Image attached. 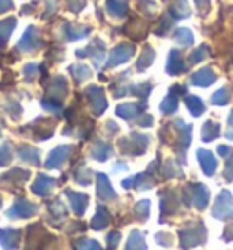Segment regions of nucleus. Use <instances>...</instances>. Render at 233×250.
<instances>
[{"mask_svg": "<svg viewBox=\"0 0 233 250\" xmlns=\"http://www.w3.org/2000/svg\"><path fill=\"white\" fill-rule=\"evenodd\" d=\"M180 236V245L182 249H192V247H197L206 239V230L202 225L199 227H190V229H184L178 232Z\"/></svg>", "mask_w": 233, "mask_h": 250, "instance_id": "f257e3e1", "label": "nucleus"}, {"mask_svg": "<svg viewBox=\"0 0 233 250\" xmlns=\"http://www.w3.org/2000/svg\"><path fill=\"white\" fill-rule=\"evenodd\" d=\"M213 217H217V219H232L233 217V199L230 192H222V194L217 197V201H215V207H213Z\"/></svg>", "mask_w": 233, "mask_h": 250, "instance_id": "f03ea898", "label": "nucleus"}, {"mask_svg": "<svg viewBox=\"0 0 233 250\" xmlns=\"http://www.w3.org/2000/svg\"><path fill=\"white\" fill-rule=\"evenodd\" d=\"M35 212H37V205L29 203L28 199H19L7 210V217L9 219H26V217H31Z\"/></svg>", "mask_w": 233, "mask_h": 250, "instance_id": "7ed1b4c3", "label": "nucleus"}, {"mask_svg": "<svg viewBox=\"0 0 233 250\" xmlns=\"http://www.w3.org/2000/svg\"><path fill=\"white\" fill-rule=\"evenodd\" d=\"M135 53V46L133 44H118L116 48H113L110 55V61H108V68H113V66H118V64L130 61L131 55Z\"/></svg>", "mask_w": 233, "mask_h": 250, "instance_id": "20e7f679", "label": "nucleus"}, {"mask_svg": "<svg viewBox=\"0 0 233 250\" xmlns=\"http://www.w3.org/2000/svg\"><path fill=\"white\" fill-rule=\"evenodd\" d=\"M86 95L89 99V106H91V110L95 115H100L104 110H106V99H104V91L98 88V86H89L88 90H86Z\"/></svg>", "mask_w": 233, "mask_h": 250, "instance_id": "39448f33", "label": "nucleus"}, {"mask_svg": "<svg viewBox=\"0 0 233 250\" xmlns=\"http://www.w3.org/2000/svg\"><path fill=\"white\" fill-rule=\"evenodd\" d=\"M73 150V146H58L53 152L49 153L48 161H46V167L48 168H60L66 161L69 159V152Z\"/></svg>", "mask_w": 233, "mask_h": 250, "instance_id": "423d86ee", "label": "nucleus"}, {"mask_svg": "<svg viewBox=\"0 0 233 250\" xmlns=\"http://www.w3.org/2000/svg\"><path fill=\"white\" fill-rule=\"evenodd\" d=\"M22 230L15 229H2L0 230V241H2V249L4 250H17L20 243Z\"/></svg>", "mask_w": 233, "mask_h": 250, "instance_id": "0eeeda50", "label": "nucleus"}, {"mask_svg": "<svg viewBox=\"0 0 233 250\" xmlns=\"http://www.w3.org/2000/svg\"><path fill=\"white\" fill-rule=\"evenodd\" d=\"M77 57H91L93 59V62H95V66H100V62H102V57H104V44L98 39H95V42L91 44V46H88L86 49H78L77 51Z\"/></svg>", "mask_w": 233, "mask_h": 250, "instance_id": "6e6552de", "label": "nucleus"}, {"mask_svg": "<svg viewBox=\"0 0 233 250\" xmlns=\"http://www.w3.org/2000/svg\"><path fill=\"white\" fill-rule=\"evenodd\" d=\"M177 93H186L184 86H175V88L170 90V95L160 103V111H162V113L170 115V113H173V111H177V106H178Z\"/></svg>", "mask_w": 233, "mask_h": 250, "instance_id": "1a4fd4ad", "label": "nucleus"}, {"mask_svg": "<svg viewBox=\"0 0 233 250\" xmlns=\"http://www.w3.org/2000/svg\"><path fill=\"white\" fill-rule=\"evenodd\" d=\"M40 46H42V42H40V39H39V35H37V29L29 28L28 31L24 33V37L20 39L17 48L22 49V51H35V49H39Z\"/></svg>", "mask_w": 233, "mask_h": 250, "instance_id": "9d476101", "label": "nucleus"}, {"mask_svg": "<svg viewBox=\"0 0 233 250\" xmlns=\"http://www.w3.org/2000/svg\"><path fill=\"white\" fill-rule=\"evenodd\" d=\"M57 185L55 179H51V177H48V175H37V179H35L33 187H31V190H33V194L37 195H48L51 190H53V187Z\"/></svg>", "mask_w": 233, "mask_h": 250, "instance_id": "9b49d317", "label": "nucleus"}, {"mask_svg": "<svg viewBox=\"0 0 233 250\" xmlns=\"http://www.w3.org/2000/svg\"><path fill=\"white\" fill-rule=\"evenodd\" d=\"M166 71L170 73V75H180V73H184L186 71V62L182 55L173 49L172 53H170V59H168V64H166Z\"/></svg>", "mask_w": 233, "mask_h": 250, "instance_id": "f8f14e48", "label": "nucleus"}, {"mask_svg": "<svg viewBox=\"0 0 233 250\" xmlns=\"http://www.w3.org/2000/svg\"><path fill=\"white\" fill-rule=\"evenodd\" d=\"M188 190L192 192V201L195 203V207L199 210L204 208L206 205H208V197H210L208 188H206L204 185H190Z\"/></svg>", "mask_w": 233, "mask_h": 250, "instance_id": "ddd939ff", "label": "nucleus"}, {"mask_svg": "<svg viewBox=\"0 0 233 250\" xmlns=\"http://www.w3.org/2000/svg\"><path fill=\"white\" fill-rule=\"evenodd\" d=\"M122 187L124 188H151L153 187V179H151V170L148 174H138L135 177H131V179H126L122 181Z\"/></svg>", "mask_w": 233, "mask_h": 250, "instance_id": "4468645a", "label": "nucleus"}, {"mask_svg": "<svg viewBox=\"0 0 233 250\" xmlns=\"http://www.w3.org/2000/svg\"><path fill=\"white\" fill-rule=\"evenodd\" d=\"M215 73H213L212 68H202L199 70L197 73H193L192 79H190V83L195 84V86H210V84L215 83Z\"/></svg>", "mask_w": 233, "mask_h": 250, "instance_id": "2eb2a0df", "label": "nucleus"}, {"mask_svg": "<svg viewBox=\"0 0 233 250\" xmlns=\"http://www.w3.org/2000/svg\"><path fill=\"white\" fill-rule=\"evenodd\" d=\"M66 91H68V84L66 81L62 79V77H55L53 81H51V86H49V97L48 99H53L57 103H60L62 97L66 95Z\"/></svg>", "mask_w": 233, "mask_h": 250, "instance_id": "dca6fc26", "label": "nucleus"}, {"mask_svg": "<svg viewBox=\"0 0 233 250\" xmlns=\"http://www.w3.org/2000/svg\"><path fill=\"white\" fill-rule=\"evenodd\" d=\"M97 183H98V187H97V194L98 197L102 199V201H108V199H115V192H113V188H111L110 181L104 174H98L97 175Z\"/></svg>", "mask_w": 233, "mask_h": 250, "instance_id": "f3484780", "label": "nucleus"}, {"mask_svg": "<svg viewBox=\"0 0 233 250\" xmlns=\"http://www.w3.org/2000/svg\"><path fill=\"white\" fill-rule=\"evenodd\" d=\"M197 157H199V163L202 170H204L206 175H213L215 172V168H217V159L213 157L212 152H208V150H199L197 152Z\"/></svg>", "mask_w": 233, "mask_h": 250, "instance_id": "a211bd4d", "label": "nucleus"}, {"mask_svg": "<svg viewBox=\"0 0 233 250\" xmlns=\"http://www.w3.org/2000/svg\"><path fill=\"white\" fill-rule=\"evenodd\" d=\"M66 195L69 197V203H71V208H73V212H75L77 215H82L84 210H86V207H88V195L84 194H77V192H71V190H68L66 192Z\"/></svg>", "mask_w": 233, "mask_h": 250, "instance_id": "6ab92c4d", "label": "nucleus"}, {"mask_svg": "<svg viewBox=\"0 0 233 250\" xmlns=\"http://www.w3.org/2000/svg\"><path fill=\"white\" fill-rule=\"evenodd\" d=\"M146 108V104H120L116 106V115L118 117H124V119H135L138 115H142V110Z\"/></svg>", "mask_w": 233, "mask_h": 250, "instance_id": "aec40b11", "label": "nucleus"}, {"mask_svg": "<svg viewBox=\"0 0 233 250\" xmlns=\"http://www.w3.org/2000/svg\"><path fill=\"white\" fill-rule=\"evenodd\" d=\"M106 9L111 17L122 19V17H126L128 4H126V0H106Z\"/></svg>", "mask_w": 233, "mask_h": 250, "instance_id": "412c9836", "label": "nucleus"}, {"mask_svg": "<svg viewBox=\"0 0 233 250\" xmlns=\"http://www.w3.org/2000/svg\"><path fill=\"white\" fill-rule=\"evenodd\" d=\"M19 157L22 161H26L29 165H39L40 163V157H39V150H35L33 146L24 145L19 148Z\"/></svg>", "mask_w": 233, "mask_h": 250, "instance_id": "4be33fe9", "label": "nucleus"}, {"mask_svg": "<svg viewBox=\"0 0 233 250\" xmlns=\"http://www.w3.org/2000/svg\"><path fill=\"white\" fill-rule=\"evenodd\" d=\"M111 155V146L108 143H102V141H97L93 148H91V157L97 161H106Z\"/></svg>", "mask_w": 233, "mask_h": 250, "instance_id": "5701e85b", "label": "nucleus"}, {"mask_svg": "<svg viewBox=\"0 0 233 250\" xmlns=\"http://www.w3.org/2000/svg\"><path fill=\"white\" fill-rule=\"evenodd\" d=\"M131 145H130V153L133 155H140V153L146 150V146H148V137L146 135H138V133H133L130 137Z\"/></svg>", "mask_w": 233, "mask_h": 250, "instance_id": "b1692460", "label": "nucleus"}, {"mask_svg": "<svg viewBox=\"0 0 233 250\" xmlns=\"http://www.w3.org/2000/svg\"><path fill=\"white\" fill-rule=\"evenodd\" d=\"M170 13H172L173 19H186V17H190L188 2L186 0H173L172 7H170Z\"/></svg>", "mask_w": 233, "mask_h": 250, "instance_id": "393cba45", "label": "nucleus"}, {"mask_svg": "<svg viewBox=\"0 0 233 250\" xmlns=\"http://www.w3.org/2000/svg\"><path fill=\"white\" fill-rule=\"evenodd\" d=\"M186 106H188V110L192 111L193 117H199L200 113H204V103L200 101L199 97H195V95H186Z\"/></svg>", "mask_w": 233, "mask_h": 250, "instance_id": "a878e982", "label": "nucleus"}, {"mask_svg": "<svg viewBox=\"0 0 233 250\" xmlns=\"http://www.w3.org/2000/svg\"><path fill=\"white\" fill-rule=\"evenodd\" d=\"M108 225H110V214H108V210L102 208V207H98L97 215L93 217V221H91V229L100 230V229H104V227H108Z\"/></svg>", "mask_w": 233, "mask_h": 250, "instance_id": "bb28decb", "label": "nucleus"}, {"mask_svg": "<svg viewBox=\"0 0 233 250\" xmlns=\"http://www.w3.org/2000/svg\"><path fill=\"white\" fill-rule=\"evenodd\" d=\"M219 133H220V126L217 125V123H213V121H208V123L202 126V141H206V143L217 139Z\"/></svg>", "mask_w": 233, "mask_h": 250, "instance_id": "cd10ccee", "label": "nucleus"}, {"mask_svg": "<svg viewBox=\"0 0 233 250\" xmlns=\"http://www.w3.org/2000/svg\"><path fill=\"white\" fill-rule=\"evenodd\" d=\"M126 250H146V241L144 236L138 232V230H133L130 236V241H128V247Z\"/></svg>", "mask_w": 233, "mask_h": 250, "instance_id": "c85d7f7f", "label": "nucleus"}, {"mask_svg": "<svg viewBox=\"0 0 233 250\" xmlns=\"http://www.w3.org/2000/svg\"><path fill=\"white\" fill-rule=\"evenodd\" d=\"M173 37H175V42H177L178 46H192V44H193L192 31H190V29H186V28L175 29Z\"/></svg>", "mask_w": 233, "mask_h": 250, "instance_id": "c756f323", "label": "nucleus"}, {"mask_svg": "<svg viewBox=\"0 0 233 250\" xmlns=\"http://www.w3.org/2000/svg\"><path fill=\"white\" fill-rule=\"evenodd\" d=\"M15 24H17L15 19H7V21L0 22V48H2V46L6 44L7 39H9L11 31L15 29Z\"/></svg>", "mask_w": 233, "mask_h": 250, "instance_id": "7c9ffc66", "label": "nucleus"}, {"mask_svg": "<svg viewBox=\"0 0 233 250\" xmlns=\"http://www.w3.org/2000/svg\"><path fill=\"white\" fill-rule=\"evenodd\" d=\"M29 177V172L28 170H20V168H15L11 172H7V174L2 175V181H7V183H22V181H26Z\"/></svg>", "mask_w": 233, "mask_h": 250, "instance_id": "2f4dec72", "label": "nucleus"}, {"mask_svg": "<svg viewBox=\"0 0 233 250\" xmlns=\"http://www.w3.org/2000/svg\"><path fill=\"white\" fill-rule=\"evenodd\" d=\"M69 73L73 75V79H75L77 83H82V81H86V79L91 75V71H89L88 66H82V64L71 66V68H69Z\"/></svg>", "mask_w": 233, "mask_h": 250, "instance_id": "473e14b6", "label": "nucleus"}, {"mask_svg": "<svg viewBox=\"0 0 233 250\" xmlns=\"http://www.w3.org/2000/svg\"><path fill=\"white\" fill-rule=\"evenodd\" d=\"M153 61H155V51H153L151 48H144V51H142L140 59L137 61V70L142 71L144 68H148Z\"/></svg>", "mask_w": 233, "mask_h": 250, "instance_id": "72a5a7b5", "label": "nucleus"}, {"mask_svg": "<svg viewBox=\"0 0 233 250\" xmlns=\"http://www.w3.org/2000/svg\"><path fill=\"white\" fill-rule=\"evenodd\" d=\"M66 39L68 41H78L89 33V28H78V26H66Z\"/></svg>", "mask_w": 233, "mask_h": 250, "instance_id": "f704fd0d", "label": "nucleus"}, {"mask_svg": "<svg viewBox=\"0 0 233 250\" xmlns=\"http://www.w3.org/2000/svg\"><path fill=\"white\" fill-rule=\"evenodd\" d=\"M212 103L213 104H219V106L228 104V103H230V90H228V88H220L217 93H213Z\"/></svg>", "mask_w": 233, "mask_h": 250, "instance_id": "c9c22d12", "label": "nucleus"}, {"mask_svg": "<svg viewBox=\"0 0 233 250\" xmlns=\"http://www.w3.org/2000/svg\"><path fill=\"white\" fill-rule=\"evenodd\" d=\"M11 159H13V155H11V145L4 143V145L0 146V167H6Z\"/></svg>", "mask_w": 233, "mask_h": 250, "instance_id": "e433bc0d", "label": "nucleus"}, {"mask_svg": "<svg viewBox=\"0 0 233 250\" xmlns=\"http://www.w3.org/2000/svg\"><path fill=\"white\" fill-rule=\"evenodd\" d=\"M206 53H208V48H206V46H200L199 49H195V51H193L192 57L188 59V62H190V64H197L199 61H202V59H204Z\"/></svg>", "mask_w": 233, "mask_h": 250, "instance_id": "4c0bfd02", "label": "nucleus"}, {"mask_svg": "<svg viewBox=\"0 0 233 250\" xmlns=\"http://www.w3.org/2000/svg\"><path fill=\"white\" fill-rule=\"evenodd\" d=\"M75 179H77V183H80V185H89V181H91V170L82 168L80 172H75Z\"/></svg>", "mask_w": 233, "mask_h": 250, "instance_id": "58836bf2", "label": "nucleus"}, {"mask_svg": "<svg viewBox=\"0 0 233 250\" xmlns=\"http://www.w3.org/2000/svg\"><path fill=\"white\" fill-rule=\"evenodd\" d=\"M77 249L78 250H102L100 249V245L93 241V239H82L80 243L77 245Z\"/></svg>", "mask_w": 233, "mask_h": 250, "instance_id": "ea45409f", "label": "nucleus"}, {"mask_svg": "<svg viewBox=\"0 0 233 250\" xmlns=\"http://www.w3.org/2000/svg\"><path fill=\"white\" fill-rule=\"evenodd\" d=\"M148 210H150V201H146V199L140 201L137 207H135V212H137V215L140 219H146V217H148Z\"/></svg>", "mask_w": 233, "mask_h": 250, "instance_id": "a19ab883", "label": "nucleus"}, {"mask_svg": "<svg viewBox=\"0 0 233 250\" xmlns=\"http://www.w3.org/2000/svg\"><path fill=\"white\" fill-rule=\"evenodd\" d=\"M162 28H158L157 29V35H166V31L172 28V24H173V19H170L168 15H162Z\"/></svg>", "mask_w": 233, "mask_h": 250, "instance_id": "79ce46f5", "label": "nucleus"}, {"mask_svg": "<svg viewBox=\"0 0 233 250\" xmlns=\"http://www.w3.org/2000/svg\"><path fill=\"white\" fill-rule=\"evenodd\" d=\"M84 4H86L84 0H68V7L73 11V13H78V11L84 7Z\"/></svg>", "mask_w": 233, "mask_h": 250, "instance_id": "37998d69", "label": "nucleus"}, {"mask_svg": "<svg viewBox=\"0 0 233 250\" xmlns=\"http://www.w3.org/2000/svg\"><path fill=\"white\" fill-rule=\"evenodd\" d=\"M226 181H233V155L226 159V170H224Z\"/></svg>", "mask_w": 233, "mask_h": 250, "instance_id": "c03bdc74", "label": "nucleus"}, {"mask_svg": "<svg viewBox=\"0 0 233 250\" xmlns=\"http://www.w3.org/2000/svg\"><path fill=\"white\" fill-rule=\"evenodd\" d=\"M118 239H120V234L118 232H111L110 236H108V249L113 250L118 245Z\"/></svg>", "mask_w": 233, "mask_h": 250, "instance_id": "a18cd8bd", "label": "nucleus"}, {"mask_svg": "<svg viewBox=\"0 0 233 250\" xmlns=\"http://www.w3.org/2000/svg\"><path fill=\"white\" fill-rule=\"evenodd\" d=\"M37 70H39V66H37V64H28V66L24 68V75H26V79L31 81V79L37 75Z\"/></svg>", "mask_w": 233, "mask_h": 250, "instance_id": "49530a36", "label": "nucleus"}, {"mask_svg": "<svg viewBox=\"0 0 233 250\" xmlns=\"http://www.w3.org/2000/svg\"><path fill=\"white\" fill-rule=\"evenodd\" d=\"M219 155H222L224 159L232 157V155H233V148H230V146H219Z\"/></svg>", "mask_w": 233, "mask_h": 250, "instance_id": "de8ad7c7", "label": "nucleus"}, {"mask_svg": "<svg viewBox=\"0 0 233 250\" xmlns=\"http://www.w3.org/2000/svg\"><path fill=\"white\" fill-rule=\"evenodd\" d=\"M11 7H13V0H0V13H4Z\"/></svg>", "mask_w": 233, "mask_h": 250, "instance_id": "09e8293b", "label": "nucleus"}, {"mask_svg": "<svg viewBox=\"0 0 233 250\" xmlns=\"http://www.w3.org/2000/svg\"><path fill=\"white\" fill-rule=\"evenodd\" d=\"M195 4H197V7H199V9H202L204 13L210 9V0H195Z\"/></svg>", "mask_w": 233, "mask_h": 250, "instance_id": "8fccbe9b", "label": "nucleus"}, {"mask_svg": "<svg viewBox=\"0 0 233 250\" xmlns=\"http://www.w3.org/2000/svg\"><path fill=\"white\" fill-rule=\"evenodd\" d=\"M228 123H230V126L233 128V111L230 113V119H228Z\"/></svg>", "mask_w": 233, "mask_h": 250, "instance_id": "3c124183", "label": "nucleus"}, {"mask_svg": "<svg viewBox=\"0 0 233 250\" xmlns=\"http://www.w3.org/2000/svg\"><path fill=\"white\" fill-rule=\"evenodd\" d=\"M0 207H2V199H0Z\"/></svg>", "mask_w": 233, "mask_h": 250, "instance_id": "603ef678", "label": "nucleus"}]
</instances>
